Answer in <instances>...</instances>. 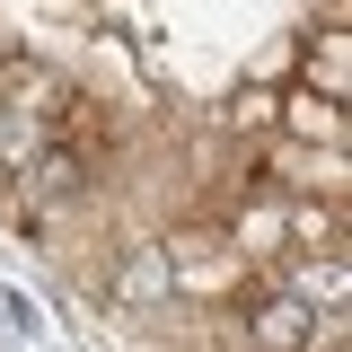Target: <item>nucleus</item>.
Here are the masks:
<instances>
[{"instance_id": "obj_1", "label": "nucleus", "mask_w": 352, "mask_h": 352, "mask_svg": "<svg viewBox=\"0 0 352 352\" xmlns=\"http://www.w3.org/2000/svg\"><path fill=\"white\" fill-rule=\"evenodd\" d=\"M344 97H317L308 80L273 88V141H308V150H344Z\"/></svg>"}, {"instance_id": "obj_2", "label": "nucleus", "mask_w": 352, "mask_h": 352, "mask_svg": "<svg viewBox=\"0 0 352 352\" xmlns=\"http://www.w3.org/2000/svg\"><path fill=\"white\" fill-rule=\"evenodd\" d=\"M247 352H317V308L291 291H264L247 308Z\"/></svg>"}, {"instance_id": "obj_3", "label": "nucleus", "mask_w": 352, "mask_h": 352, "mask_svg": "<svg viewBox=\"0 0 352 352\" xmlns=\"http://www.w3.org/2000/svg\"><path fill=\"white\" fill-rule=\"evenodd\" d=\"M220 238H229L247 264L282 256V247H291V203H273V194H264V203H238V212L220 220Z\"/></svg>"}, {"instance_id": "obj_4", "label": "nucleus", "mask_w": 352, "mask_h": 352, "mask_svg": "<svg viewBox=\"0 0 352 352\" xmlns=\"http://www.w3.org/2000/svg\"><path fill=\"white\" fill-rule=\"evenodd\" d=\"M300 80L317 97H352V27H317L300 53Z\"/></svg>"}, {"instance_id": "obj_5", "label": "nucleus", "mask_w": 352, "mask_h": 352, "mask_svg": "<svg viewBox=\"0 0 352 352\" xmlns=\"http://www.w3.org/2000/svg\"><path fill=\"white\" fill-rule=\"evenodd\" d=\"M282 291L308 300L317 317H344V256H300L291 273H282Z\"/></svg>"}, {"instance_id": "obj_6", "label": "nucleus", "mask_w": 352, "mask_h": 352, "mask_svg": "<svg viewBox=\"0 0 352 352\" xmlns=\"http://www.w3.org/2000/svg\"><path fill=\"white\" fill-rule=\"evenodd\" d=\"M291 247L300 256H344V203H291Z\"/></svg>"}, {"instance_id": "obj_7", "label": "nucleus", "mask_w": 352, "mask_h": 352, "mask_svg": "<svg viewBox=\"0 0 352 352\" xmlns=\"http://www.w3.org/2000/svg\"><path fill=\"white\" fill-rule=\"evenodd\" d=\"M229 132H238V141H264V132H273V80H247L229 97Z\"/></svg>"}, {"instance_id": "obj_8", "label": "nucleus", "mask_w": 352, "mask_h": 352, "mask_svg": "<svg viewBox=\"0 0 352 352\" xmlns=\"http://www.w3.org/2000/svg\"><path fill=\"white\" fill-rule=\"evenodd\" d=\"M159 291H168V256H159V247H141L132 273H124V300H159Z\"/></svg>"}, {"instance_id": "obj_9", "label": "nucleus", "mask_w": 352, "mask_h": 352, "mask_svg": "<svg viewBox=\"0 0 352 352\" xmlns=\"http://www.w3.org/2000/svg\"><path fill=\"white\" fill-rule=\"evenodd\" d=\"M0 62H9V36H0Z\"/></svg>"}]
</instances>
